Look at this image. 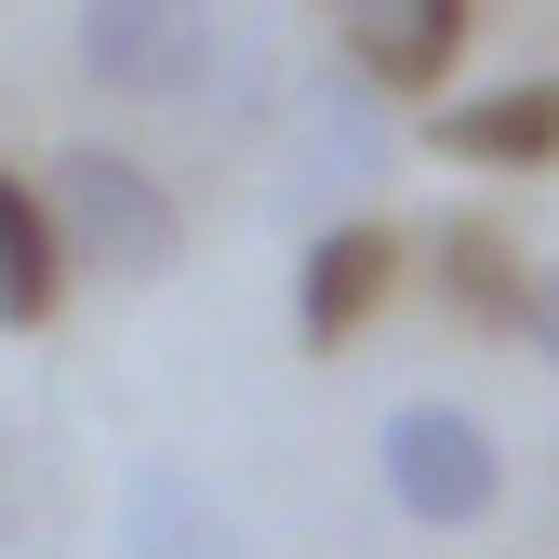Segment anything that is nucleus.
Instances as JSON below:
<instances>
[{
  "instance_id": "obj_1",
  "label": "nucleus",
  "mask_w": 559,
  "mask_h": 559,
  "mask_svg": "<svg viewBox=\"0 0 559 559\" xmlns=\"http://www.w3.org/2000/svg\"><path fill=\"white\" fill-rule=\"evenodd\" d=\"M40 214H53L67 266H94V280H160V266L187 253L174 174H147L133 147H107V133H81V147L40 160Z\"/></svg>"
},
{
  "instance_id": "obj_2",
  "label": "nucleus",
  "mask_w": 559,
  "mask_h": 559,
  "mask_svg": "<svg viewBox=\"0 0 559 559\" xmlns=\"http://www.w3.org/2000/svg\"><path fill=\"white\" fill-rule=\"evenodd\" d=\"M386 174V81H360V67H307L294 94H280V120H266V200L294 227H333L346 200H360Z\"/></svg>"
},
{
  "instance_id": "obj_3",
  "label": "nucleus",
  "mask_w": 559,
  "mask_h": 559,
  "mask_svg": "<svg viewBox=\"0 0 559 559\" xmlns=\"http://www.w3.org/2000/svg\"><path fill=\"white\" fill-rule=\"evenodd\" d=\"M373 479H386V507L413 533H479V520L507 507V453L453 400H400L386 427H373Z\"/></svg>"
},
{
  "instance_id": "obj_4",
  "label": "nucleus",
  "mask_w": 559,
  "mask_h": 559,
  "mask_svg": "<svg viewBox=\"0 0 559 559\" xmlns=\"http://www.w3.org/2000/svg\"><path fill=\"white\" fill-rule=\"evenodd\" d=\"M67 53H81L94 94H147V107L214 94V67H227L214 0H67Z\"/></svg>"
},
{
  "instance_id": "obj_5",
  "label": "nucleus",
  "mask_w": 559,
  "mask_h": 559,
  "mask_svg": "<svg viewBox=\"0 0 559 559\" xmlns=\"http://www.w3.org/2000/svg\"><path fill=\"white\" fill-rule=\"evenodd\" d=\"M320 40L360 67V81L386 94H440L453 81V53H466V0H307Z\"/></svg>"
},
{
  "instance_id": "obj_6",
  "label": "nucleus",
  "mask_w": 559,
  "mask_h": 559,
  "mask_svg": "<svg viewBox=\"0 0 559 559\" xmlns=\"http://www.w3.org/2000/svg\"><path fill=\"white\" fill-rule=\"evenodd\" d=\"M386 280H400V227H373V214L307 227V253H294V346H307V360H333V346L386 307Z\"/></svg>"
},
{
  "instance_id": "obj_7",
  "label": "nucleus",
  "mask_w": 559,
  "mask_h": 559,
  "mask_svg": "<svg viewBox=\"0 0 559 559\" xmlns=\"http://www.w3.org/2000/svg\"><path fill=\"white\" fill-rule=\"evenodd\" d=\"M427 147L466 160V174H546V160H559V67H546V81H507V94L440 107V120H427Z\"/></svg>"
},
{
  "instance_id": "obj_8",
  "label": "nucleus",
  "mask_w": 559,
  "mask_h": 559,
  "mask_svg": "<svg viewBox=\"0 0 559 559\" xmlns=\"http://www.w3.org/2000/svg\"><path fill=\"white\" fill-rule=\"evenodd\" d=\"M120 559H240V520H227L214 479L133 466V479H120Z\"/></svg>"
},
{
  "instance_id": "obj_9",
  "label": "nucleus",
  "mask_w": 559,
  "mask_h": 559,
  "mask_svg": "<svg viewBox=\"0 0 559 559\" xmlns=\"http://www.w3.org/2000/svg\"><path fill=\"white\" fill-rule=\"evenodd\" d=\"M67 294V240L40 214V174H0V333H40Z\"/></svg>"
},
{
  "instance_id": "obj_10",
  "label": "nucleus",
  "mask_w": 559,
  "mask_h": 559,
  "mask_svg": "<svg viewBox=\"0 0 559 559\" xmlns=\"http://www.w3.org/2000/svg\"><path fill=\"white\" fill-rule=\"evenodd\" d=\"M427 266H440V294H453V320H479V333H520V294H533V266L479 227V214H440L427 227Z\"/></svg>"
},
{
  "instance_id": "obj_11",
  "label": "nucleus",
  "mask_w": 559,
  "mask_h": 559,
  "mask_svg": "<svg viewBox=\"0 0 559 559\" xmlns=\"http://www.w3.org/2000/svg\"><path fill=\"white\" fill-rule=\"evenodd\" d=\"M520 333H533L546 360H559V266H533V294H520Z\"/></svg>"
}]
</instances>
